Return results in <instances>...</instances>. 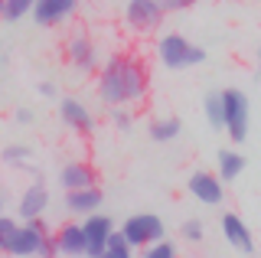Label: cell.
I'll return each mask as SVG.
<instances>
[{"label": "cell", "mask_w": 261, "mask_h": 258, "mask_svg": "<svg viewBox=\"0 0 261 258\" xmlns=\"http://www.w3.org/2000/svg\"><path fill=\"white\" fill-rule=\"evenodd\" d=\"M179 118H157L150 124V141H157V144H170V141H176L179 138Z\"/></svg>", "instance_id": "ac0fdd59"}, {"label": "cell", "mask_w": 261, "mask_h": 258, "mask_svg": "<svg viewBox=\"0 0 261 258\" xmlns=\"http://www.w3.org/2000/svg\"><path fill=\"white\" fill-rule=\"evenodd\" d=\"M39 95H43V98H56V85L53 82H39Z\"/></svg>", "instance_id": "f546056e"}, {"label": "cell", "mask_w": 261, "mask_h": 258, "mask_svg": "<svg viewBox=\"0 0 261 258\" xmlns=\"http://www.w3.org/2000/svg\"><path fill=\"white\" fill-rule=\"evenodd\" d=\"M75 7L79 0H36L33 20H36V27H53V23H62L65 17H72Z\"/></svg>", "instance_id": "4fadbf2b"}, {"label": "cell", "mask_w": 261, "mask_h": 258, "mask_svg": "<svg viewBox=\"0 0 261 258\" xmlns=\"http://www.w3.org/2000/svg\"><path fill=\"white\" fill-rule=\"evenodd\" d=\"M95 180H98V173H95V167L88 164V160H69V164L59 170V183H62L65 193L85 190V187H98Z\"/></svg>", "instance_id": "8fae6325"}, {"label": "cell", "mask_w": 261, "mask_h": 258, "mask_svg": "<svg viewBox=\"0 0 261 258\" xmlns=\"http://www.w3.org/2000/svg\"><path fill=\"white\" fill-rule=\"evenodd\" d=\"M186 190H190L202 206H219V203L225 199V183L219 180L216 173H209V170H196V173H190V180H186Z\"/></svg>", "instance_id": "9c48e42d"}, {"label": "cell", "mask_w": 261, "mask_h": 258, "mask_svg": "<svg viewBox=\"0 0 261 258\" xmlns=\"http://www.w3.org/2000/svg\"><path fill=\"white\" fill-rule=\"evenodd\" d=\"M56 255H59V248H56V239H53V232H46L43 242H39L36 258H56Z\"/></svg>", "instance_id": "4316f807"}, {"label": "cell", "mask_w": 261, "mask_h": 258, "mask_svg": "<svg viewBox=\"0 0 261 258\" xmlns=\"http://www.w3.org/2000/svg\"><path fill=\"white\" fill-rule=\"evenodd\" d=\"M46 232H49V229L43 225V219L16 225V232L10 236V242H7L4 255H10V258H36V252H39V242H43Z\"/></svg>", "instance_id": "5b68a950"}, {"label": "cell", "mask_w": 261, "mask_h": 258, "mask_svg": "<svg viewBox=\"0 0 261 258\" xmlns=\"http://www.w3.org/2000/svg\"><path fill=\"white\" fill-rule=\"evenodd\" d=\"M147 69L137 56H111L105 62V69H98V98H101L108 108H127V105L141 101L147 95Z\"/></svg>", "instance_id": "6da1fadb"}, {"label": "cell", "mask_w": 261, "mask_h": 258, "mask_svg": "<svg viewBox=\"0 0 261 258\" xmlns=\"http://www.w3.org/2000/svg\"><path fill=\"white\" fill-rule=\"evenodd\" d=\"M222 95V115H225V127L222 131L232 138V144H245L248 138V121H251V105L248 95L242 88H225Z\"/></svg>", "instance_id": "3957f363"}, {"label": "cell", "mask_w": 261, "mask_h": 258, "mask_svg": "<svg viewBox=\"0 0 261 258\" xmlns=\"http://www.w3.org/2000/svg\"><path fill=\"white\" fill-rule=\"evenodd\" d=\"M160 7V13H173V10H186V7H196L199 0H153Z\"/></svg>", "instance_id": "484cf974"}, {"label": "cell", "mask_w": 261, "mask_h": 258, "mask_svg": "<svg viewBox=\"0 0 261 258\" xmlns=\"http://www.w3.org/2000/svg\"><path fill=\"white\" fill-rule=\"evenodd\" d=\"M33 7H36V0H4V17L7 23H16V20H23L27 13H33Z\"/></svg>", "instance_id": "44dd1931"}, {"label": "cell", "mask_w": 261, "mask_h": 258, "mask_svg": "<svg viewBox=\"0 0 261 258\" xmlns=\"http://www.w3.org/2000/svg\"><path fill=\"white\" fill-rule=\"evenodd\" d=\"M202 111H206V121L212 131H222L225 127V115H222V95H206V105H202Z\"/></svg>", "instance_id": "ffe728a7"}, {"label": "cell", "mask_w": 261, "mask_h": 258, "mask_svg": "<svg viewBox=\"0 0 261 258\" xmlns=\"http://www.w3.org/2000/svg\"><path fill=\"white\" fill-rule=\"evenodd\" d=\"M82 232H85V258H98L108 236L114 232V222L105 213H92V216L82 219Z\"/></svg>", "instance_id": "ba28073f"}, {"label": "cell", "mask_w": 261, "mask_h": 258, "mask_svg": "<svg viewBox=\"0 0 261 258\" xmlns=\"http://www.w3.org/2000/svg\"><path fill=\"white\" fill-rule=\"evenodd\" d=\"M157 56L167 69H193L199 62H206V49L196 46L193 39H186L183 33H167L157 43Z\"/></svg>", "instance_id": "7a4b0ae2"}, {"label": "cell", "mask_w": 261, "mask_h": 258, "mask_svg": "<svg viewBox=\"0 0 261 258\" xmlns=\"http://www.w3.org/2000/svg\"><path fill=\"white\" fill-rule=\"evenodd\" d=\"M30 154L33 150L27 147V144H7V147L0 150V160H4V164H27Z\"/></svg>", "instance_id": "7402d4cb"}, {"label": "cell", "mask_w": 261, "mask_h": 258, "mask_svg": "<svg viewBox=\"0 0 261 258\" xmlns=\"http://www.w3.org/2000/svg\"><path fill=\"white\" fill-rule=\"evenodd\" d=\"M163 13L153 0H127L124 4V23L134 33H153L160 27Z\"/></svg>", "instance_id": "52a82bcc"}, {"label": "cell", "mask_w": 261, "mask_h": 258, "mask_svg": "<svg viewBox=\"0 0 261 258\" xmlns=\"http://www.w3.org/2000/svg\"><path fill=\"white\" fill-rule=\"evenodd\" d=\"M101 190L98 187H85V190H72V193H65V209H69L72 216H92L98 213V206H101Z\"/></svg>", "instance_id": "2e32d148"}, {"label": "cell", "mask_w": 261, "mask_h": 258, "mask_svg": "<svg viewBox=\"0 0 261 258\" xmlns=\"http://www.w3.org/2000/svg\"><path fill=\"white\" fill-rule=\"evenodd\" d=\"M258 69H261V49H258Z\"/></svg>", "instance_id": "1f68e13d"}, {"label": "cell", "mask_w": 261, "mask_h": 258, "mask_svg": "<svg viewBox=\"0 0 261 258\" xmlns=\"http://www.w3.org/2000/svg\"><path fill=\"white\" fill-rule=\"evenodd\" d=\"M46 206H49V190L43 187V183H30V187L23 190V196H20L16 213H20L23 222H36V219H43Z\"/></svg>", "instance_id": "7c38bea8"}, {"label": "cell", "mask_w": 261, "mask_h": 258, "mask_svg": "<svg viewBox=\"0 0 261 258\" xmlns=\"http://www.w3.org/2000/svg\"><path fill=\"white\" fill-rule=\"evenodd\" d=\"M16 219H10V216H0V255H4V248H7V242H10V236L16 232Z\"/></svg>", "instance_id": "d4e9b609"}, {"label": "cell", "mask_w": 261, "mask_h": 258, "mask_svg": "<svg viewBox=\"0 0 261 258\" xmlns=\"http://www.w3.org/2000/svg\"><path fill=\"white\" fill-rule=\"evenodd\" d=\"M13 121H16V124H33V111L30 108H16L13 111Z\"/></svg>", "instance_id": "f1b7e54d"}, {"label": "cell", "mask_w": 261, "mask_h": 258, "mask_svg": "<svg viewBox=\"0 0 261 258\" xmlns=\"http://www.w3.org/2000/svg\"><path fill=\"white\" fill-rule=\"evenodd\" d=\"M0 216H4V193H0Z\"/></svg>", "instance_id": "4dcf8cb0"}, {"label": "cell", "mask_w": 261, "mask_h": 258, "mask_svg": "<svg viewBox=\"0 0 261 258\" xmlns=\"http://www.w3.org/2000/svg\"><path fill=\"white\" fill-rule=\"evenodd\" d=\"M141 258H176V245L167 242V239H160V242H153V245L141 248Z\"/></svg>", "instance_id": "603a6c76"}, {"label": "cell", "mask_w": 261, "mask_h": 258, "mask_svg": "<svg viewBox=\"0 0 261 258\" xmlns=\"http://www.w3.org/2000/svg\"><path fill=\"white\" fill-rule=\"evenodd\" d=\"M62 56L75 72H98V49L88 33H72L62 46Z\"/></svg>", "instance_id": "8992f818"}, {"label": "cell", "mask_w": 261, "mask_h": 258, "mask_svg": "<svg viewBox=\"0 0 261 258\" xmlns=\"http://www.w3.org/2000/svg\"><path fill=\"white\" fill-rule=\"evenodd\" d=\"M222 236H225V242L235 248V252H242V255L255 252V236H251L248 222H245L242 216H235V213L222 216Z\"/></svg>", "instance_id": "30bf717a"}, {"label": "cell", "mask_w": 261, "mask_h": 258, "mask_svg": "<svg viewBox=\"0 0 261 258\" xmlns=\"http://www.w3.org/2000/svg\"><path fill=\"white\" fill-rule=\"evenodd\" d=\"M245 173V154H239L235 147H225V150H219V180L222 183H235L239 176Z\"/></svg>", "instance_id": "e0dca14e"}, {"label": "cell", "mask_w": 261, "mask_h": 258, "mask_svg": "<svg viewBox=\"0 0 261 258\" xmlns=\"http://www.w3.org/2000/svg\"><path fill=\"white\" fill-rule=\"evenodd\" d=\"M98 258H134V248H130L127 239L114 229L111 236H108V242H105V248H101V255H98Z\"/></svg>", "instance_id": "d6986e66"}, {"label": "cell", "mask_w": 261, "mask_h": 258, "mask_svg": "<svg viewBox=\"0 0 261 258\" xmlns=\"http://www.w3.org/2000/svg\"><path fill=\"white\" fill-rule=\"evenodd\" d=\"M118 232L127 239L130 248H147V245H153V242L167 239V225H163V219H160V216H153V213H134V216H127L124 225H121Z\"/></svg>", "instance_id": "277c9868"}, {"label": "cell", "mask_w": 261, "mask_h": 258, "mask_svg": "<svg viewBox=\"0 0 261 258\" xmlns=\"http://www.w3.org/2000/svg\"><path fill=\"white\" fill-rule=\"evenodd\" d=\"M179 232H183L186 242H202V236H206V225H202V219H183V225H179Z\"/></svg>", "instance_id": "cb8c5ba5"}, {"label": "cell", "mask_w": 261, "mask_h": 258, "mask_svg": "<svg viewBox=\"0 0 261 258\" xmlns=\"http://www.w3.org/2000/svg\"><path fill=\"white\" fill-rule=\"evenodd\" d=\"M111 121L118 124V131H127L130 121H134V115H130V108H114L111 111Z\"/></svg>", "instance_id": "83f0119b"}, {"label": "cell", "mask_w": 261, "mask_h": 258, "mask_svg": "<svg viewBox=\"0 0 261 258\" xmlns=\"http://www.w3.org/2000/svg\"><path fill=\"white\" fill-rule=\"evenodd\" d=\"M59 115H62V121L69 127H75L79 134H88L95 127V118H92V111L85 108L79 98H72V95H65V98L59 101Z\"/></svg>", "instance_id": "9a60e30c"}, {"label": "cell", "mask_w": 261, "mask_h": 258, "mask_svg": "<svg viewBox=\"0 0 261 258\" xmlns=\"http://www.w3.org/2000/svg\"><path fill=\"white\" fill-rule=\"evenodd\" d=\"M56 248L59 255H69V258H85V232H82V222H65L56 229Z\"/></svg>", "instance_id": "5bb4252c"}]
</instances>
